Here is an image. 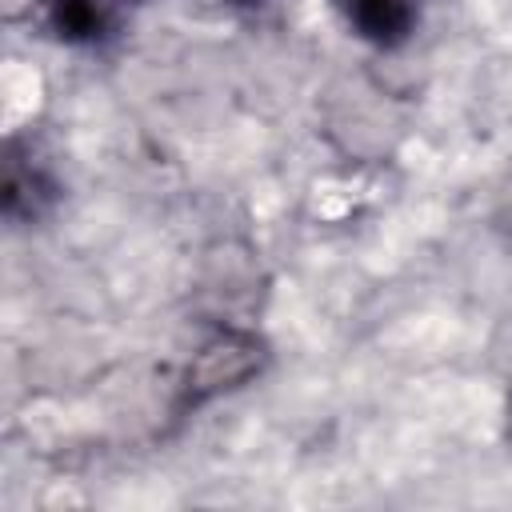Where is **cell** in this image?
I'll list each match as a JSON object with an SVG mask.
<instances>
[{
	"label": "cell",
	"instance_id": "obj_5",
	"mask_svg": "<svg viewBox=\"0 0 512 512\" xmlns=\"http://www.w3.org/2000/svg\"><path fill=\"white\" fill-rule=\"evenodd\" d=\"M196 8H212V12H244V8H260L264 0H188Z\"/></svg>",
	"mask_w": 512,
	"mask_h": 512
},
{
	"label": "cell",
	"instance_id": "obj_1",
	"mask_svg": "<svg viewBox=\"0 0 512 512\" xmlns=\"http://www.w3.org/2000/svg\"><path fill=\"white\" fill-rule=\"evenodd\" d=\"M264 364H268V344L256 332L220 328L212 340H204L196 348L192 364L184 368V380H180V412L200 408L204 400L248 384L252 376L264 372Z\"/></svg>",
	"mask_w": 512,
	"mask_h": 512
},
{
	"label": "cell",
	"instance_id": "obj_4",
	"mask_svg": "<svg viewBox=\"0 0 512 512\" xmlns=\"http://www.w3.org/2000/svg\"><path fill=\"white\" fill-rule=\"evenodd\" d=\"M344 24L372 48H400L416 24L424 0H332Z\"/></svg>",
	"mask_w": 512,
	"mask_h": 512
},
{
	"label": "cell",
	"instance_id": "obj_6",
	"mask_svg": "<svg viewBox=\"0 0 512 512\" xmlns=\"http://www.w3.org/2000/svg\"><path fill=\"white\" fill-rule=\"evenodd\" d=\"M32 4H36V0H4V16H8V20H20Z\"/></svg>",
	"mask_w": 512,
	"mask_h": 512
},
{
	"label": "cell",
	"instance_id": "obj_2",
	"mask_svg": "<svg viewBox=\"0 0 512 512\" xmlns=\"http://www.w3.org/2000/svg\"><path fill=\"white\" fill-rule=\"evenodd\" d=\"M60 196V184L32 140H8L4 160V216L12 224H36Z\"/></svg>",
	"mask_w": 512,
	"mask_h": 512
},
{
	"label": "cell",
	"instance_id": "obj_7",
	"mask_svg": "<svg viewBox=\"0 0 512 512\" xmlns=\"http://www.w3.org/2000/svg\"><path fill=\"white\" fill-rule=\"evenodd\" d=\"M504 440L512 444V388H508V404H504Z\"/></svg>",
	"mask_w": 512,
	"mask_h": 512
},
{
	"label": "cell",
	"instance_id": "obj_3",
	"mask_svg": "<svg viewBox=\"0 0 512 512\" xmlns=\"http://www.w3.org/2000/svg\"><path fill=\"white\" fill-rule=\"evenodd\" d=\"M144 0H48V28L60 44L96 48L120 36Z\"/></svg>",
	"mask_w": 512,
	"mask_h": 512
}]
</instances>
